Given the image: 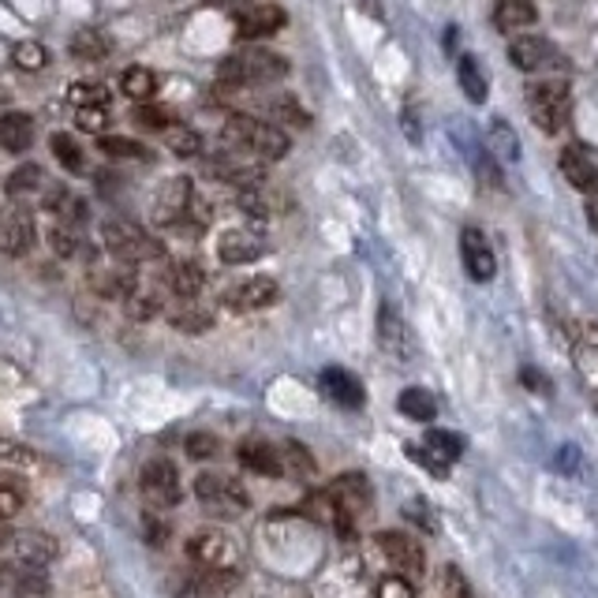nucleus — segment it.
I'll return each mask as SVG.
<instances>
[{
  "label": "nucleus",
  "instance_id": "f257e3e1",
  "mask_svg": "<svg viewBox=\"0 0 598 598\" xmlns=\"http://www.w3.org/2000/svg\"><path fill=\"white\" fill-rule=\"evenodd\" d=\"M222 135H225L228 146L254 157V162H280V157L292 150V139H288L277 124L248 117V112H232V117L225 120Z\"/></svg>",
  "mask_w": 598,
  "mask_h": 598
},
{
  "label": "nucleus",
  "instance_id": "f03ea898",
  "mask_svg": "<svg viewBox=\"0 0 598 598\" xmlns=\"http://www.w3.org/2000/svg\"><path fill=\"white\" fill-rule=\"evenodd\" d=\"M285 75H288V60L270 49H240L217 64V83L228 86V91L277 83V79H285Z\"/></svg>",
  "mask_w": 598,
  "mask_h": 598
},
{
  "label": "nucleus",
  "instance_id": "7ed1b4c3",
  "mask_svg": "<svg viewBox=\"0 0 598 598\" xmlns=\"http://www.w3.org/2000/svg\"><path fill=\"white\" fill-rule=\"evenodd\" d=\"M101 243L120 266H139V262H157L165 254L162 240L150 236L143 225L128 222V217H109L101 225Z\"/></svg>",
  "mask_w": 598,
  "mask_h": 598
},
{
  "label": "nucleus",
  "instance_id": "20e7f679",
  "mask_svg": "<svg viewBox=\"0 0 598 598\" xmlns=\"http://www.w3.org/2000/svg\"><path fill=\"white\" fill-rule=\"evenodd\" d=\"M325 494H330V505H333V527H337V535H356V521L359 516H367V509H371V482H367V475L359 471H348L340 475V479H333L330 487H325Z\"/></svg>",
  "mask_w": 598,
  "mask_h": 598
},
{
  "label": "nucleus",
  "instance_id": "39448f33",
  "mask_svg": "<svg viewBox=\"0 0 598 598\" xmlns=\"http://www.w3.org/2000/svg\"><path fill=\"white\" fill-rule=\"evenodd\" d=\"M195 498L217 521H236V516H243L251 509V494L240 487V479L222 471H202L195 479Z\"/></svg>",
  "mask_w": 598,
  "mask_h": 598
},
{
  "label": "nucleus",
  "instance_id": "423d86ee",
  "mask_svg": "<svg viewBox=\"0 0 598 598\" xmlns=\"http://www.w3.org/2000/svg\"><path fill=\"white\" fill-rule=\"evenodd\" d=\"M527 109H531V120L542 135H558L569 124V112H573L569 83L565 79H542V83L527 86Z\"/></svg>",
  "mask_w": 598,
  "mask_h": 598
},
{
  "label": "nucleus",
  "instance_id": "0eeeda50",
  "mask_svg": "<svg viewBox=\"0 0 598 598\" xmlns=\"http://www.w3.org/2000/svg\"><path fill=\"white\" fill-rule=\"evenodd\" d=\"M57 539L46 531H12L8 542L0 547V561L15 573H41L46 565L57 561Z\"/></svg>",
  "mask_w": 598,
  "mask_h": 598
},
{
  "label": "nucleus",
  "instance_id": "6e6552de",
  "mask_svg": "<svg viewBox=\"0 0 598 598\" xmlns=\"http://www.w3.org/2000/svg\"><path fill=\"white\" fill-rule=\"evenodd\" d=\"M188 561L191 565H199L202 573H217V569H236V561H240V550H236L232 535L217 531V527H202L188 539Z\"/></svg>",
  "mask_w": 598,
  "mask_h": 598
},
{
  "label": "nucleus",
  "instance_id": "1a4fd4ad",
  "mask_svg": "<svg viewBox=\"0 0 598 598\" xmlns=\"http://www.w3.org/2000/svg\"><path fill=\"white\" fill-rule=\"evenodd\" d=\"M139 490H143L150 513H162V509H172L183 501V482L172 461H150L139 475Z\"/></svg>",
  "mask_w": 598,
  "mask_h": 598
},
{
  "label": "nucleus",
  "instance_id": "9d476101",
  "mask_svg": "<svg viewBox=\"0 0 598 598\" xmlns=\"http://www.w3.org/2000/svg\"><path fill=\"white\" fill-rule=\"evenodd\" d=\"M191 202H195V183H191L188 176H169V180L154 191V199H150V217L165 228H176L188 222Z\"/></svg>",
  "mask_w": 598,
  "mask_h": 598
},
{
  "label": "nucleus",
  "instance_id": "9b49d317",
  "mask_svg": "<svg viewBox=\"0 0 598 598\" xmlns=\"http://www.w3.org/2000/svg\"><path fill=\"white\" fill-rule=\"evenodd\" d=\"M206 172L214 176V180L232 183V188H240V191H251V188H262V183H266V169H262V162L240 154V150H222L217 157H210Z\"/></svg>",
  "mask_w": 598,
  "mask_h": 598
},
{
  "label": "nucleus",
  "instance_id": "f8f14e48",
  "mask_svg": "<svg viewBox=\"0 0 598 598\" xmlns=\"http://www.w3.org/2000/svg\"><path fill=\"white\" fill-rule=\"evenodd\" d=\"M34 243H38V225H34L31 210L23 206L0 210V254L23 259V254H31Z\"/></svg>",
  "mask_w": 598,
  "mask_h": 598
},
{
  "label": "nucleus",
  "instance_id": "ddd939ff",
  "mask_svg": "<svg viewBox=\"0 0 598 598\" xmlns=\"http://www.w3.org/2000/svg\"><path fill=\"white\" fill-rule=\"evenodd\" d=\"M277 296H280L277 280L259 274V277H248V280H240V285L225 288L222 303L236 314H248V311H266V307H274Z\"/></svg>",
  "mask_w": 598,
  "mask_h": 598
},
{
  "label": "nucleus",
  "instance_id": "4468645a",
  "mask_svg": "<svg viewBox=\"0 0 598 598\" xmlns=\"http://www.w3.org/2000/svg\"><path fill=\"white\" fill-rule=\"evenodd\" d=\"M374 547L390 561V569L397 576H423V550L416 547V539H408L404 531H378Z\"/></svg>",
  "mask_w": 598,
  "mask_h": 598
},
{
  "label": "nucleus",
  "instance_id": "2eb2a0df",
  "mask_svg": "<svg viewBox=\"0 0 598 598\" xmlns=\"http://www.w3.org/2000/svg\"><path fill=\"white\" fill-rule=\"evenodd\" d=\"M509 60H513L521 72H547L561 60L558 46H553L550 38H539V34H524V38H516L513 46H509Z\"/></svg>",
  "mask_w": 598,
  "mask_h": 598
},
{
  "label": "nucleus",
  "instance_id": "dca6fc26",
  "mask_svg": "<svg viewBox=\"0 0 598 598\" xmlns=\"http://www.w3.org/2000/svg\"><path fill=\"white\" fill-rule=\"evenodd\" d=\"M319 390H322V397H330L337 408H351V411L363 408V400H367L363 382H359L351 371H345V367H325L319 374Z\"/></svg>",
  "mask_w": 598,
  "mask_h": 598
},
{
  "label": "nucleus",
  "instance_id": "f3484780",
  "mask_svg": "<svg viewBox=\"0 0 598 598\" xmlns=\"http://www.w3.org/2000/svg\"><path fill=\"white\" fill-rule=\"evenodd\" d=\"M461 259H464L468 277L479 280V285H487V280L498 274V259H494V251H490L487 236H482L479 228H464L461 232Z\"/></svg>",
  "mask_w": 598,
  "mask_h": 598
},
{
  "label": "nucleus",
  "instance_id": "a211bd4d",
  "mask_svg": "<svg viewBox=\"0 0 598 598\" xmlns=\"http://www.w3.org/2000/svg\"><path fill=\"white\" fill-rule=\"evenodd\" d=\"M266 254V240L259 232H248V228H228L217 240V259L225 266H248V262H259Z\"/></svg>",
  "mask_w": 598,
  "mask_h": 598
},
{
  "label": "nucleus",
  "instance_id": "6ab92c4d",
  "mask_svg": "<svg viewBox=\"0 0 598 598\" xmlns=\"http://www.w3.org/2000/svg\"><path fill=\"white\" fill-rule=\"evenodd\" d=\"M285 23L288 15L285 8L277 4H248L236 12V34H240V38H270V34H277Z\"/></svg>",
  "mask_w": 598,
  "mask_h": 598
},
{
  "label": "nucleus",
  "instance_id": "aec40b11",
  "mask_svg": "<svg viewBox=\"0 0 598 598\" xmlns=\"http://www.w3.org/2000/svg\"><path fill=\"white\" fill-rule=\"evenodd\" d=\"M561 172H565V180L573 183L576 191H584V195L598 191V165L587 157L584 146L569 143L565 150H561Z\"/></svg>",
  "mask_w": 598,
  "mask_h": 598
},
{
  "label": "nucleus",
  "instance_id": "412c9836",
  "mask_svg": "<svg viewBox=\"0 0 598 598\" xmlns=\"http://www.w3.org/2000/svg\"><path fill=\"white\" fill-rule=\"evenodd\" d=\"M236 456H240L243 468L254 471V475H266V479L285 475V468H280V448L270 445L266 438H248V442H240Z\"/></svg>",
  "mask_w": 598,
  "mask_h": 598
},
{
  "label": "nucleus",
  "instance_id": "4be33fe9",
  "mask_svg": "<svg viewBox=\"0 0 598 598\" xmlns=\"http://www.w3.org/2000/svg\"><path fill=\"white\" fill-rule=\"evenodd\" d=\"M165 285L176 299H199V292L206 288V270L195 259H176L165 270Z\"/></svg>",
  "mask_w": 598,
  "mask_h": 598
},
{
  "label": "nucleus",
  "instance_id": "5701e85b",
  "mask_svg": "<svg viewBox=\"0 0 598 598\" xmlns=\"http://www.w3.org/2000/svg\"><path fill=\"white\" fill-rule=\"evenodd\" d=\"M0 146L8 154H26L34 146V117L20 109H8L0 112Z\"/></svg>",
  "mask_w": 598,
  "mask_h": 598
},
{
  "label": "nucleus",
  "instance_id": "b1692460",
  "mask_svg": "<svg viewBox=\"0 0 598 598\" xmlns=\"http://www.w3.org/2000/svg\"><path fill=\"white\" fill-rule=\"evenodd\" d=\"M46 210L52 217H57L60 225H86V217H91V206H86L83 195H75L72 188H52L46 191Z\"/></svg>",
  "mask_w": 598,
  "mask_h": 598
},
{
  "label": "nucleus",
  "instance_id": "393cba45",
  "mask_svg": "<svg viewBox=\"0 0 598 598\" xmlns=\"http://www.w3.org/2000/svg\"><path fill=\"white\" fill-rule=\"evenodd\" d=\"M169 322H172V330L188 333V337H199V333L214 330V311L202 307L199 299H180L176 307H169Z\"/></svg>",
  "mask_w": 598,
  "mask_h": 598
},
{
  "label": "nucleus",
  "instance_id": "a878e982",
  "mask_svg": "<svg viewBox=\"0 0 598 598\" xmlns=\"http://www.w3.org/2000/svg\"><path fill=\"white\" fill-rule=\"evenodd\" d=\"M378 345H382L390 356H408V325L397 314V307L385 303L382 314H378Z\"/></svg>",
  "mask_w": 598,
  "mask_h": 598
},
{
  "label": "nucleus",
  "instance_id": "bb28decb",
  "mask_svg": "<svg viewBox=\"0 0 598 598\" xmlns=\"http://www.w3.org/2000/svg\"><path fill=\"white\" fill-rule=\"evenodd\" d=\"M94 292L112 299V303H128L139 292V277L131 270H101V274H94Z\"/></svg>",
  "mask_w": 598,
  "mask_h": 598
},
{
  "label": "nucleus",
  "instance_id": "cd10ccee",
  "mask_svg": "<svg viewBox=\"0 0 598 598\" xmlns=\"http://www.w3.org/2000/svg\"><path fill=\"white\" fill-rule=\"evenodd\" d=\"M539 20V12H535L531 0H501L498 12H494V23L501 34H516V31H527V26H535Z\"/></svg>",
  "mask_w": 598,
  "mask_h": 598
},
{
  "label": "nucleus",
  "instance_id": "c85d7f7f",
  "mask_svg": "<svg viewBox=\"0 0 598 598\" xmlns=\"http://www.w3.org/2000/svg\"><path fill=\"white\" fill-rule=\"evenodd\" d=\"M400 416L416 419V423H434L438 419V397L430 390H419V385H408L397 400Z\"/></svg>",
  "mask_w": 598,
  "mask_h": 598
},
{
  "label": "nucleus",
  "instance_id": "c756f323",
  "mask_svg": "<svg viewBox=\"0 0 598 598\" xmlns=\"http://www.w3.org/2000/svg\"><path fill=\"white\" fill-rule=\"evenodd\" d=\"M423 448L430 456H434L438 464H456L461 461V453H464V438L461 434H453V430H427V438H423Z\"/></svg>",
  "mask_w": 598,
  "mask_h": 598
},
{
  "label": "nucleus",
  "instance_id": "7c9ffc66",
  "mask_svg": "<svg viewBox=\"0 0 598 598\" xmlns=\"http://www.w3.org/2000/svg\"><path fill=\"white\" fill-rule=\"evenodd\" d=\"M68 49H72L75 60H83V64H98V60L109 57V41H105L101 31H75V38L68 41Z\"/></svg>",
  "mask_w": 598,
  "mask_h": 598
},
{
  "label": "nucleus",
  "instance_id": "2f4dec72",
  "mask_svg": "<svg viewBox=\"0 0 598 598\" xmlns=\"http://www.w3.org/2000/svg\"><path fill=\"white\" fill-rule=\"evenodd\" d=\"M456 79H461V91H464V98L475 101V105H482L487 101V75H482V68H479V60L475 57H461V64H456Z\"/></svg>",
  "mask_w": 598,
  "mask_h": 598
},
{
  "label": "nucleus",
  "instance_id": "473e14b6",
  "mask_svg": "<svg viewBox=\"0 0 598 598\" xmlns=\"http://www.w3.org/2000/svg\"><path fill=\"white\" fill-rule=\"evenodd\" d=\"M120 91L128 94L131 101H139V105H146L150 98H154V91H157V79L150 68H128L124 75H120Z\"/></svg>",
  "mask_w": 598,
  "mask_h": 598
},
{
  "label": "nucleus",
  "instance_id": "72a5a7b5",
  "mask_svg": "<svg viewBox=\"0 0 598 598\" xmlns=\"http://www.w3.org/2000/svg\"><path fill=\"white\" fill-rule=\"evenodd\" d=\"M266 112L274 120H280V124H292V128H307V124H311L307 109L292 98V94H277V98H266Z\"/></svg>",
  "mask_w": 598,
  "mask_h": 598
},
{
  "label": "nucleus",
  "instance_id": "f704fd0d",
  "mask_svg": "<svg viewBox=\"0 0 598 598\" xmlns=\"http://www.w3.org/2000/svg\"><path fill=\"white\" fill-rule=\"evenodd\" d=\"M41 183H46V172H41V165H20L12 176H8V195L12 199H23V195H38Z\"/></svg>",
  "mask_w": 598,
  "mask_h": 598
},
{
  "label": "nucleus",
  "instance_id": "c9c22d12",
  "mask_svg": "<svg viewBox=\"0 0 598 598\" xmlns=\"http://www.w3.org/2000/svg\"><path fill=\"white\" fill-rule=\"evenodd\" d=\"M98 150L117 162H150V150L135 139H124V135H101L98 139Z\"/></svg>",
  "mask_w": 598,
  "mask_h": 598
},
{
  "label": "nucleus",
  "instance_id": "e433bc0d",
  "mask_svg": "<svg viewBox=\"0 0 598 598\" xmlns=\"http://www.w3.org/2000/svg\"><path fill=\"white\" fill-rule=\"evenodd\" d=\"M280 468H285V475H292V479H311L314 461L299 442H285L280 445Z\"/></svg>",
  "mask_w": 598,
  "mask_h": 598
},
{
  "label": "nucleus",
  "instance_id": "4c0bfd02",
  "mask_svg": "<svg viewBox=\"0 0 598 598\" xmlns=\"http://www.w3.org/2000/svg\"><path fill=\"white\" fill-rule=\"evenodd\" d=\"M191 587L202 595H228L232 587H240V569H217V573H202L199 569V576Z\"/></svg>",
  "mask_w": 598,
  "mask_h": 598
},
{
  "label": "nucleus",
  "instance_id": "58836bf2",
  "mask_svg": "<svg viewBox=\"0 0 598 598\" xmlns=\"http://www.w3.org/2000/svg\"><path fill=\"white\" fill-rule=\"evenodd\" d=\"M165 146H169L176 157H199L202 154V135L188 124H172L169 131H165Z\"/></svg>",
  "mask_w": 598,
  "mask_h": 598
},
{
  "label": "nucleus",
  "instance_id": "ea45409f",
  "mask_svg": "<svg viewBox=\"0 0 598 598\" xmlns=\"http://www.w3.org/2000/svg\"><path fill=\"white\" fill-rule=\"evenodd\" d=\"M49 248L60 254V259H75L79 251H83V232H79L75 225H52L49 228Z\"/></svg>",
  "mask_w": 598,
  "mask_h": 598
},
{
  "label": "nucleus",
  "instance_id": "a19ab883",
  "mask_svg": "<svg viewBox=\"0 0 598 598\" xmlns=\"http://www.w3.org/2000/svg\"><path fill=\"white\" fill-rule=\"evenodd\" d=\"M68 101L72 109H109V91L101 83H75L68 91Z\"/></svg>",
  "mask_w": 598,
  "mask_h": 598
},
{
  "label": "nucleus",
  "instance_id": "79ce46f5",
  "mask_svg": "<svg viewBox=\"0 0 598 598\" xmlns=\"http://www.w3.org/2000/svg\"><path fill=\"white\" fill-rule=\"evenodd\" d=\"M49 146H52V157H57L60 165H64L68 172H83V150H79V143L72 135H64V131H57V135L49 139Z\"/></svg>",
  "mask_w": 598,
  "mask_h": 598
},
{
  "label": "nucleus",
  "instance_id": "37998d69",
  "mask_svg": "<svg viewBox=\"0 0 598 598\" xmlns=\"http://www.w3.org/2000/svg\"><path fill=\"white\" fill-rule=\"evenodd\" d=\"M490 146H494L498 157H505V162H516L521 157V139H516V131L505 124V120H494L490 124Z\"/></svg>",
  "mask_w": 598,
  "mask_h": 598
},
{
  "label": "nucleus",
  "instance_id": "c03bdc74",
  "mask_svg": "<svg viewBox=\"0 0 598 598\" xmlns=\"http://www.w3.org/2000/svg\"><path fill=\"white\" fill-rule=\"evenodd\" d=\"M183 453H188V461H214L222 453V442L206 430H195V434L183 438Z\"/></svg>",
  "mask_w": 598,
  "mask_h": 598
},
{
  "label": "nucleus",
  "instance_id": "a18cd8bd",
  "mask_svg": "<svg viewBox=\"0 0 598 598\" xmlns=\"http://www.w3.org/2000/svg\"><path fill=\"white\" fill-rule=\"evenodd\" d=\"M124 314H128V319H135V322H150V319H157V314H162V299H157L154 292H143V288H139V292L124 303Z\"/></svg>",
  "mask_w": 598,
  "mask_h": 598
},
{
  "label": "nucleus",
  "instance_id": "49530a36",
  "mask_svg": "<svg viewBox=\"0 0 598 598\" xmlns=\"http://www.w3.org/2000/svg\"><path fill=\"white\" fill-rule=\"evenodd\" d=\"M46 64H49L46 46H38V41H20V46H15V68H23V72H41Z\"/></svg>",
  "mask_w": 598,
  "mask_h": 598
},
{
  "label": "nucleus",
  "instance_id": "de8ad7c7",
  "mask_svg": "<svg viewBox=\"0 0 598 598\" xmlns=\"http://www.w3.org/2000/svg\"><path fill=\"white\" fill-rule=\"evenodd\" d=\"M404 516H408V521L416 524L419 531L438 535V521H434V509H430V501H423V498H411V501H404Z\"/></svg>",
  "mask_w": 598,
  "mask_h": 598
},
{
  "label": "nucleus",
  "instance_id": "09e8293b",
  "mask_svg": "<svg viewBox=\"0 0 598 598\" xmlns=\"http://www.w3.org/2000/svg\"><path fill=\"white\" fill-rule=\"evenodd\" d=\"M0 464H8V468H31V464H38V453L20 442L0 438Z\"/></svg>",
  "mask_w": 598,
  "mask_h": 598
},
{
  "label": "nucleus",
  "instance_id": "8fccbe9b",
  "mask_svg": "<svg viewBox=\"0 0 598 598\" xmlns=\"http://www.w3.org/2000/svg\"><path fill=\"white\" fill-rule=\"evenodd\" d=\"M135 124L146 131H169L172 128V112L162 105H139L135 109Z\"/></svg>",
  "mask_w": 598,
  "mask_h": 598
},
{
  "label": "nucleus",
  "instance_id": "3c124183",
  "mask_svg": "<svg viewBox=\"0 0 598 598\" xmlns=\"http://www.w3.org/2000/svg\"><path fill=\"white\" fill-rule=\"evenodd\" d=\"M374 598H419L416 595V584H411L408 576H382L378 579V587H374Z\"/></svg>",
  "mask_w": 598,
  "mask_h": 598
},
{
  "label": "nucleus",
  "instance_id": "603ef678",
  "mask_svg": "<svg viewBox=\"0 0 598 598\" xmlns=\"http://www.w3.org/2000/svg\"><path fill=\"white\" fill-rule=\"evenodd\" d=\"M23 505H26V494H23L20 482H0V521L15 516Z\"/></svg>",
  "mask_w": 598,
  "mask_h": 598
},
{
  "label": "nucleus",
  "instance_id": "864d4df0",
  "mask_svg": "<svg viewBox=\"0 0 598 598\" xmlns=\"http://www.w3.org/2000/svg\"><path fill=\"white\" fill-rule=\"evenodd\" d=\"M15 595L20 598H46L49 595V579L41 573H20L15 576Z\"/></svg>",
  "mask_w": 598,
  "mask_h": 598
},
{
  "label": "nucleus",
  "instance_id": "5fc2aeb1",
  "mask_svg": "<svg viewBox=\"0 0 598 598\" xmlns=\"http://www.w3.org/2000/svg\"><path fill=\"white\" fill-rule=\"evenodd\" d=\"M75 124L91 135H101L109 128V109H75Z\"/></svg>",
  "mask_w": 598,
  "mask_h": 598
},
{
  "label": "nucleus",
  "instance_id": "6e6d98bb",
  "mask_svg": "<svg viewBox=\"0 0 598 598\" xmlns=\"http://www.w3.org/2000/svg\"><path fill=\"white\" fill-rule=\"evenodd\" d=\"M404 456H408L411 464H419V468H427L430 475H445V471H448L445 464H438L423 445H404Z\"/></svg>",
  "mask_w": 598,
  "mask_h": 598
},
{
  "label": "nucleus",
  "instance_id": "4d7b16f0",
  "mask_svg": "<svg viewBox=\"0 0 598 598\" xmlns=\"http://www.w3.org/2000/svg\"><path fill=\"white\" fill-rule=\"evenodd\" d=\"M143 524H146L150 547H165V539H169V524H165V516H157V513H150V509H146Z\"/></svg>",
  "mask_w": 598,
  "mask_h": 598
},
{
  "label": "nucleus",
  "instance_id": "13d9d810",
  "mask_svg": "<svg viewBox=\"0 0 598 598\" xmlns=\"http://www.w3.org/2000/svg\"><path fill=\"white\" fill-rule=\"evenodd\" d=\"M445 598H471V587L464 584L461 569H453V565L445 569Z\"/></svg>",
  "mask_w": 598,
  "mask_h": 598
},
{
  "label": "nucleus",
  "instance_id": "bf43d9fd",
  "mask_svg": "<svg viewBox=\"0 0 598 598\" xmlns=\"http://www.w3.org/2000/svg\"><path fill=\"white\" fill-rule=\"evenodd\" d=\"M576 445H565V448H561V453H558V461H553V464H561V468H565V471H573L576 468Z\"/></svg>",
  "mask_w": 598,
  "mask_h": 598
},
{
  "label": "nucleus",
  "instance_id": "052dcab7",
  "mask_svg": "<svg viewBox=\"0 0 598 598\" xmlns=\"http://www.w3.org/2000/svg\"><path fill=\"white\" fill-rule=\"evenodd\" d=\"M587 217H591L595 232H598V199H591V206H587Z\"/></svg>",
  "mask_w": 598,
  "mask_h": 598
},
{
  "label": "nucleus",
  "instance_id": "680f3d73",
  "mask_svg": "<svg viewBox=\"0 0 598 598\" xmlns=\"http://www.w3.org/2000/svg\"><path fill=\"white\" fill-rule=\"evenodd\" d=\"M8 535H12V531H8V521H0V547L8 542Z\"/></svg>",
  "mask_w": 598,
  "mask_h": 598
},
{
  "label": "nucleus",
  "instance_id": "e2e57ef3",
  "mask_svg": "<svg viewBox=\"0 0 598 598\" xmlns=\"http://www.w3.org/2000/svg\"><path fill=\"white\" fill-rule=\"evenodd\" d=\"M210 4H232V0H210Z\"/></svg>",
  "mask_w": 598,
  "mask_h": 598
}]
</instances>
